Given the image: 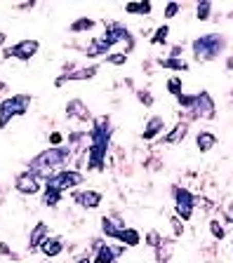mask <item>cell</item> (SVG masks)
Masks as SVG:
<instances>
[{"label": "cell", "mask_w": 233, "mask_h": 263, "mask_svg": "<svg viewBox=\"0 0 233 263\" xmlns=\"http://www.w3.org/2000/svg\"><path fill=\"white\" fill-rule=\"evenodd\" d=\"M186 132H189V122H177V125H174V129L170 132V134H165V139H163V141H165V143H179L184 137H186Z\"/></svg>", "instance_id": "cell-20"}, {"label": "cell", "mask_w": 233, "mask_h": 263, "mask_svg": "<svg viewBox=\"0 0 233 263\" xmlns=\"http://www.w3.org/2000/svg\"><path fill=\"white\" fill-rule=\"evenodd\" d=\"M174 212L184 221H189L193 216V195L186 188H174Z\"/></svg>", "instance_id": "cell-7"}, {"label": "cell", "mask_w": 233, "mask_h": 263, "mask_svg": "<svg viewBox=\"0 0 233 263\" xmlns=\"http://www.w3.org/2000/svg\"><path fill=\"white\" fill-rule=\"evenodd\" d=\"M137 97H139V101H141V104L153 106V97H151V92H144V89H139Z\"/></svg>", "instance_id": "cell-30"}, {"label": "cell", "mask_w": 233, "mask_h": 263, "mask_svg": "<svg viewBox=\"0 0 233 263\" xmlns=\"http://www.w3.org/2000/svg\"><path fill=\"white\" fill-rule=\"evenodd\" d=\"M167 35H170V26H167V24H163V26L153 33V38H151V45H165V43H167Z\"/></svg>", "instance_id": "cell-25"}, {"label": "cell", "mask_w": 233, "mask_h": 263, "mask_svg": "<svg viewBox=\"0 0 233 263\" xmlns=\"http://www.w3.org/2000/svg\"><path fill=\"white\" fill-rule=\"evenodd\" d=\"M14 188H17V193H22V195H38V193L43 191V183H40V179L35 174L24 170L22 174H17V179H14Z\"/></svg>", "instance_id": "cell-8"}, {"label": "cell", "mask_w": 233, "mask_h": 263, "mask_svg": "<svg viewBox=\"0 0 233 263\" xmlns=\"http://www.w3.org/2000/svg\"><path fill=\"white\" fill-rule=\"evenodd\" d=\"M5 40H7V35H5V33H0V47L5 45Z\"/></svg>", "instance_id": "cell-36"}, {"label": "cell", "mask_w": 233, "mask_h": 263, "mask_svg": "<svg viewBox=\"0 0 233 263\" xmlns=\"http://www.w3.org/2000/svg\"><path fill=\"white\" fill-rule=\"evenodd\" d=\"M160 132H165V122H163V118H158V115H153L149 122H146L144 127V134L141 137L146 139V141H151V139H155Z\"/></svg>", "instance_id": "cell-16"}, {"label": "cell", "mask_w": 233, "mask_h": 263, "mask_svg": "<svg viewBox=\"0 0 233 263\" xmlns=\"http://www.w3.org/2000/svg\"><path fill=\"white\" fill-rule=\"evenodd\" d=\"M47 235H50L47 223H45V221H38V223L33 226V230H31V235H28V252H38L40 245H43V240Z\"/></svg>", "instance_id": "cell-13"}, {"label": "cell", "mask_w": 233, "mask_h": 263, "mask_svg": "<svg viewBox=\"0 0 233 263\" xmlns=\"http://www.w3.org/2000/svg\"><path fill=\"white\" fill-rule=\"evenodd\" d=\"M122 254V247H113V245H104L101 242L97 247V254L92 258V263H116V258Z\"/></svg>", "instance_id": "cell-12"}, {"label": "cell", "mask_w": 233, "mask_h": 263, "mask_svg": "<svg viewBox=\"0 0 233 263\" xmlns=\"http://www.w3.org/2000/svg\"><path fill=\"white\" fill-rule=\"evenodd\" d=\"M210 233L214 240H224V235H226V230H224V226L219 223V221H212L210 223Z\"/></svg>", "instance_id": "cell-27"}, {"label": "cell", "mask_w": 233, "mask_h": 263, "mask_svg": "<svg viewBox=\"0 0 233 263\" xmlns=\"http://www.w3.org/2000/svg\"><path fill=\"white\" fill-rule=\"evenodd\" d=\"M7 87V85H5V82H0V92H3V89H5Z\"/></svg>", "instance_id": "cell-38"}, {"label": "cell", "mask_w": 233, "mask_h": 263, "mask_svg": "<svg viewBox=\"0 0 233 263\" xmlns=\"http://www.w3.org/2000/svg\"><path fill=\"white\" fill-rule=\"evenodd\" d=\"M172 226H174V233L182 235V223H179V219H172Z\"/></svg>", "instance_id": "cell-34"}, {"label": "cell", "mask_w": 233, "mask_h": 263, "mask_svg": "<svg viewBox=\"0 0 233 263\" xmlns=\"http://www.w3.org/2000/svg\"><path fill=\"white\" fill-rule=\"evenodd\" d=\"M116 45V38H113L111 33L106 31L101 38H95L92 43H89V47H87V57H104V54H109V49Z\"/></svg>", "instance_id": "cell-9"}, {"label": "cell", "mask_w": 233, "mask_h": 263, "mask_svg": "<svg viewBox=\"0 0 233 263\" xmlns=\"http://www.w3.org/2000/svg\"><path fill=\"white\" fill-rule=\"evenodd\" d=\"M95 28V19H87V16H80L78 22H73L71 26H68V31L71 33H87Z\"/></svg>", "instance_id": "cell-22"}, {"label": "cell", "mask_w": 233, "mask_h": 263, "mask_svg": "<svg viewBox=\"0 0 233 263\" xmlns=\"http://www.w3.org/2000/svg\"><path fill=\"white\" fill-rule=\"evenodd\" d=\"M125 12H128V14H149L151 3H146V0H141V3H128Z\"/></svg>", "instance_id": "cell-23"}, {"label": "cell", "mask_w": 233, "mask_h": 263, "mask_svg": "<svg viewBox=\"0 0 233 263\" xmlns=\"http://www.w3.org/2000/svg\"><path fill=\"white\" fill-rule=\"evenodd\" d=\"M120 228H125L120 219H113V216H104V219H101V233H104L106 237H111V240H116Z\"/></svg>", "instance_id": "cell-18"}, {"label": "cell", "mask_w": 233, "mask_h": 263, "mask_svg": "<svg viewBox=\"0 0 233 263\" xmlns=\"http://www.w3.org/2000/svg\"><path fill=\"white\" fill-rule=\"evenodd\" d=\"M158 64L163 68H170V71H189V64L177 59V57H163V59H158Z\"/></svg>", "instance_id": "cell-21"}, {"label": "cell", "mask_w": 233, "mask_h": 263, "mask_svg": "<svg viewBox=\"0 0 233 263\" xmlns=\"http://www.w3.org/2000/svg\"><path fill=\"white\" fill-rule=\"evenodd\" d=\"M38 252H43L47 258H55V256H59V254L64 252V240H61L59 235H52V237L47 235V237H45V240H43V245H40V249H38Z\"/></svg>", "instance_id": "cell-14"}, {"label": "cell", "mask_w": 233, "mask_h": 263, "mask_svg": "<svg viewBox=\"0 0 233 263\" xmlns=\"http://www.w3.org/2000/svg\"><path fill=\"white\" fill-rule=\"evenodd\" d=\"M66 115L68 118H76V120H83V122H87L89 120V110H87V106L80 101V99H71L66 104Z\"/></svg>", "instance_id": "cell-15"}, {"label": "cell", "mask_w": 233, "mask_h": 263, "mask_svg": "<svg viewBox=\"0 0 233 263\" xmlns=\"http://www.w3.org/2000/svg\"><path fill=\"white\" fill-rule=\"evenodd\" d=\"M189 113H191V118H205V120H212L217 108H214V101H212L210 94L207 92L193 94V104H191Z\"/></svg>", "instance_id": "cell-5"}, {"label": "cell", "mask_w": 233, "mask_h": 263, "mask_svg": "<svg viewBox=\"0 0 233 263\" xmlns=\"http://www.w3.org/2000/svg\"><path fill=\"white\" fill-rule=\"evenodd\" d=\"M28 106H31V94H14V97L3 99L0 101V129H5L12 118L26 115Z\"/></svg>", "instance_id": "cell-3"}, {"label": "cell", "mask_w": 233, "mask_h": 263, "mask_svg": "<svg viewBox=\"0 0 233 263\" xmlns=\"http://www.w3.org/2000/svg\"><path fill=\"white\" fill-rule=\"evenodd\" d=\"M195 143H198V151L200 153H207V151H212L217 143V137L212 134V132H200L198 137H195Z\"/></svg>", "instance_id": "cell-19"}, {"label": "cell", "mask_w": 233, "mask_h": 263, "mask_svg": "<svg viewBox=\"0 0 233 263\" xmlns=\"http://www.w3.org/2000/svg\"><path fill=\"white\" fill-rule=\"evenodd\" d=\"M177 12H179V5H177V3H167V7H165V19H172Z\"/></svg>", "instance_id": "cell-31"}, {"label": "cell", "mask_w": 233, "mask_h": 263, "mask_svg": "<svg viewBox=\"0 0 233 263\" xmlns=\"http://www.w3.org/2000/svg\"><path fill=\"white\" fill-rule=\"evenodd\" d=\"M116 240H118V242H122L125 247H137L139 242H141V235H139V233H137L134 228H128V226H125V228L118 230Z\"/></svg>", "instance_id": "cell-17"}, {"label": "cell", "mask_w": 233, "mask_h": 263, "mask_svg": "<svg viewBox=\"0 0 233 263\" xmlns=\"http://www.w3.org/2000/svg\"><path fill=\"white\" fill-rule=\"evenodd\" d=\"M59 202H61V193L45 188V193H43V207H57Z\"/></svg>", "instance_id": "cell-24"}, {"label": "cell", "mask_w": 233, "mask_h": 263, "mask_svg": "<svg viewBox=\"0 0 233 263\" xmlns=\"http://www.w3.org/2000/svg\"><path fill=\"white\" fill-rule=\"evenodd\" d=\"M38 49H40V43L38 40H19L17 45H12V47L5 49V59H19V61H28V59H33L35 54H38Z\"/></svg>", "instance_id": "cell-6"}, {"label": "cell", "mask_w": 233, "mask_h": 263, "mask_svg": "<svg viewBox=\"0 0 233 263\" xmlns=\"http://www.w3.org/2000/svg\"><path fill=\"white\" fill-rule=\"evenodd\" d=\"M106 59H109V64H113V66L128 64V54H122V52H113V54H109Z\"/></svg>", "instance_id": "cell-28"}, {"label": "cell", "mask_w": 233, "mask_h": 263, "mask_svg": "<svg viewBox=\"0 0 233 263\" xmlns=\"http://www.w3.org/2000/svg\"><path fill=\"white\" fill-rule=\"evenodd\" d=\"M73 202L83 209H97L101 204V193L97 191H78L73 193Z\"/></svg>", "instance_id": "cell-11"}, {"label": "cell", "mask_w": 233, "mask_h": 263, "mask_svg": "<svg viewBox=\"0 0 233 263\" xmlns=\"http://www.w3.org/2000/svg\"><path fill=\"white\" fill-rule=\"evenodd\" d=\"M50 143L59 146V143H61V134H50Z\"/></svg>", "instance_id": "cell-33"}, {"label": "cell", "mask_w": 233, "mask_h": 263, "mask_svg": "<svg viewBox=\"0 0 233 263\" xmlns=\"http://www.w3.org/2000/svg\"><path fill=\"white\" fill-rule=\"evenodd\" d=\"M68 158H71V151H68V148L52 146V148H47V151H43V153H38L28 162V172L35 174L38 179H47V176L55 174L52 170L59 172V167L66 162Z\"/></svg>", "instance_id": "cell-1"}, {"label": "cell", "mask_w": 233, "mask_h": 263, "mask_svg": "<svg viewBox=\"0 0 233 263\" xmlns=\"http://www.w3.org/2000/svg\"><path fill=\"white\" fill-rule=\"evenodd\" d=\"M226 47V40L219 33H207V35H200L193 43V54L198 61H212L222 54V49Z\"/></svg>", "instance_id": "cell-2"}, {"label": "cell", "mask_w": 233, "mask_h": 263, "mask_svg": "<svg viewBox=\"0 0 233 263\" xmlns=\"http://www.w3.org/2000/svg\"><path fill=\"white\" fill-rule=\"evenodd\" d=\"M146 242H151V247H160L163 245V240H160L158 233H149V235H146Z\"/></svg>", "instance_id": "cell-32"}, {"label": "cell", "mask_w": 233, "mask_h": 263, "mask_svg": "<svg viewBox=\"0 0 233 263\" xmlns=\"http://www.w3.org/2000/svg\"><path fill=\"white\" fill-rule=\"evenodd\" d=\"M85 181V176L80 174V172H76V170H59V172H55L52 176H47L45 179V188H50V191H57V193H64L68 191V188H76V186H80Z\"/></svg>", "instance_id": "cell-4"}, {"label": "cell", "mask_w": 233, "mask_h": 263, "mask_svg": "<svg viewBox=\"0 0 233 263\" xmlns=\"http://www.w3.org/2000/svg\"><path fill=\"white\" fill-rule=\"evenodd\" d=\"M78 263H92V261H89V258H80V261H78Z\"/></svg>", "instance_id": "cell-37"}, {"label": "cell", "mask_w": 233, "mask_h": 263, "mask_svg": "<svg viewBox=\"0 0 233 263\" xmlns=\"http://www.w3.org/2000/svg\"><path fill=\"white\" fill-rule=\"evenodd\" d=\"M99 73V66H89V68H78V71H71L66 73V76L57 78V87H61L64 82H78V80H92V78Z\"/></svg>", "instance_id": "cell-10"}, {"label": "cell", "mask_w": 233, "mask_h": 263, "mask_svg": "<svg viewBox=\"0 0 233 263\" xmlns=\"http://www.w3.org/2000/svg\"><path fill=\"white\" fill-rule=\"evenodd\" d=\"M210 12H212V3H210V0L198 3V19H200V22H205L207 16H210Z\"/></svg>", "instance_id": "cell-26"}, {"label": "cell", "mask_w": 233, "mask_h": 263, "mask_svg": "<svg viewBox=\"0 0 233 263\" xmlns=\"http://www.w3.org/2000/svg\"><path fill=\"white\" fill-rule=\"evenodd\" d=\"M226 219H228V221H231V223H233V202L228 204V209H226Z\"/></svg>", "instance_id": "cell-35"}, {"label": "cell", "mask_w": 233, "mask_h": 263, "mask_svg": "<svg viewBox=\"0 0 233 263\" xmlns=\"http://www.w3.org/2000/svg\"><path fill=\"white\" fill-rule=\"evenodd\" d=\"M167 89H170V92H172L174 97H179V94H184V92H182V80H179V78H172V80L167 82Z\"/></svg>", "instance_id": "cell-29"}]
</instances>
